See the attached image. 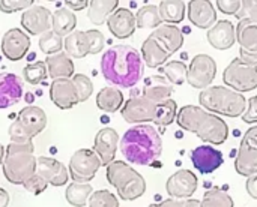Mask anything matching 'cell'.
<instances>
[{"label":"cell","instance_id":"cell-1","mask_svg":"<svg viewBox=\"0 0 257 207\" xmlns=\"http://www.w3.org/2000/svg\"><path fill=\"white\" fill-rule=\"evenodd\" d=\"M143 65L140 51L131 45H113L101 57L102 77L120 89L137 86L145 72Z\"/></svg>","mask_w":257,"mask_h":207},{"label":"cell","instance_id":"cell-2","mask_svg":"<svg viewBox=\"0 0 257 207\" xmlns=\"http://www.w3.org/2000/svg\"><path fill=\"white\" fill-rule=\"evenodd\" d=\"M119 149L131 164L154 165L163 153V140L152 125H136L123 134Z\"/></svg>","mask_w":257,"mask_h":207},{"label":"cell","instance_id":"cell-3","mask_svg":"<svg viewBox=\"0 0 257 207\" xmlns=\"http://www.w3.org/2000/svg\"><path fill=\"white\" fill-rule=\"evenodd\" d=\"M176 123L181 129L196 134L208 144H223L229 137L227 123L217 114L197 105H185L178 111Z\"/></svg>","mask_w":257,"mask_h":207},{"label":"cell","instance_id":"cell-4","mask_svg":"<svg viewBox=\"0 0 257 207\" xmlns=\"http://www.w3.org/2000/svg\"><path fill=\"white\" fill-rule=\"evenodd\" d=\"M35 147L30 143H9L6 147L5 161L2 164L6 180L12 185H23L29 177L36 173Z\"/></svg>","mask_w":257,"mask_h":207},{"label":"cell","instance_id":"cell-5","mask_svg":"<svg viewBox=\"0 0 257 207\" xmlns=\"http://www.w3.org/2000/svg\"><path fill=\"white\" fill-rule=\"evenodd\" d=\"M200 105L209 111L227 117H239L245 113L247 99L242 93L224 86H209L199 95Z\"/></svg>","mask_w":257,"mask_h":207},{"label":"cell","instance_id":"cell-6","mask_svg":"<svg viewBox=\"0 0 257 207\" xmlns=\"http://www.w3.org/2000/svg\"><path fill=\"white\" fill-rule=\"evenodd\" d=\"M107 180L113 185L119 197L125 201L140 198L146 192V180L131 165L123 161H113L107 165Z\"/></svg>","mask_w":257,"mask_h":207},{"label":"cell","instance_id":"cell-7","mask_svg":"<svg viewBox=\"0 0 257 207\" xmlns=\"http://www.w3.org/2000/svg\"><path fill=\"white\" fill-rule=\"evenodd\" d=\"M223 81L235 92H251L257 89V68L233 59L223 72Z\"/></svg>","mask_w":257,"mask_h":207},{"label":"cell","instance_id":"cell-8","mask_svg":"<svg viewBox=\"0 0 257 207\" xmlns=\"http://www.w3.org/2000/svg\"><path fill=\"white\" fill-rule=\"evenodd\" d=\"M102 167L99 156L90 149H78L69 159V176L74 182L89 183Z\"/></svg>","mask_w":257,"mask_h":207},{"label":"cell","instance_id":"cell-9","mask_svg":"<svg viewBox=\"0 0 257 207\" xmlns=\"http://www.w3.org/2000/svg\"><path fill=\"white\" fill-rule=\"evenodd\" d=\"M215 75H217L215 60L208 54H197L196 57H193L188 66L187 81L191 87L203 90L211 86Z\"/></svg>","mask_w":257,"mask_h":207},{"label":"cell","instance_id":"cell-10","mask_svg":"<svg viewBox=\"0 0 257 207\" xmlns=\"http://www.w3.org/2000/svg\"><path fill=\"white\" fill-rule=\"evenodd\" d=\"M155 102H152L151 99L145 98L143 95L137 93L133 95L122 107L120 114L123 117L125 122L128 123H149L154 122V116H155V110H157Z\"/></svg>","mask_w":257,"mask_h":207},{"label":"cell","instance_id":"cell-11","mask_svg":"<svg viewBox=\"0 0 257 207\" xmlns=\"http://www.w3.org/2000/svg\"><path fill=\"white\" fill-rule=\"evenodd\" d=\"M0 48L8 60L18 62L27 54L30 48V38L24 30L14 27L3 35Z\"/></svg>","mask_w":257,"mask_h":207},{"label":"cell","instance_id":"cell-12","mask_svg":"<svg viewBox=\"0 0 257 207\" xmlns=\"http://www.w3.org/2000/svg\"><path fill=\"white\" fill-rule=\"evenodd\" d=\"M53 14L48 8L41 5H33L21 15V26L29 35H44L51 30Z\"/></svg>","mask_w":257,"mask_h":207},{"label":"cell","instance_id":"cell-13","mask_svg":"<svg viewBox=\"0 0 257 207\" xmlns=\"http://www.w3.org/2000/svg\"><path fill=\"white\" fill-rule=\"evenodd\" d=\"M199 180L197 176L190 170H179L172 174L166 183L167 194L173 198H190L197 191Z\"/></svg>","mask_w":257,"mask_h":207},{"label":"cell","instance_id":"cell-14","mask_svg":"<svg viewBox=\"0 0 257 207\" xmlns=\"http://www.w3.org/2000/svg\"><path fill=\"white\" fill-rule=\"evenodd\" d=\"M50 99L60 110H71L80 101L72 83V78H57L53 80L50 86Z\"/></svg>","mask_w":257,"mask_h":207},{"label":"cell","instance_id":"cell-15","mask_svg":"<svg viewBox=\"0 0 257 207\" xmlns=\"http://www.w3.org/2000/svg\"><path fill=\"white\" fill-rule=\"evenodd\" d=\"M18 126L21 128L23 134L33 140V137L39 135L45 126H47V114L39 107H26L18 113V117L15 119Z\"/></svg>","mask_w":257,"mask_h":207},{"label":"cell","instance_id":"cell-16","mask_svg":"<svg viewBox=\"0 0 257 207\" xmlns=\"http://www.w3.org/2000/svg\"><path fill=\"white\" fill-rule=\"evenodd\" d=\"M117 146H119V135L113 128H102L95 135L93 152L99 156L101 164L104 167L116 161L114 158H116Z\"/></svg>","mask_w":257,"mask_h":207},{"label":"cell","instance_id":"cell-17","mask_svg":"<svg viewBox=\"0 0 257 207\" xmlns=\"http://www.w3.org/2000/svg\"><path fill=\"white\" fill-rule=\"evenodd\" d=\"M191 162L200 174H211L223 165V153L209 144L197 146L191 152Z\"/></svg>","mask_w":257,"mask_h":207},{"label":"cell","instance_id":"cell-18","mask_svg":"<svg viewBox=\"0 0 257 207\" xmlns=\"http://www.w3.org/2000/svg\"><path fill=\"white\" fill-rule=\"evenodd\" d=\"M24 92L23 80L11 72H0V110L17 105Z\"/></svg>","mask_w":257,"mask_h":207},{"label":"cell","instance_id":"cell-19","mask_svg":"<svg viewBox=\"0 0 257 207\" xmlns=\"http://www.w3.org/2000/svg\"><path fill=\"white\" fill-rule=\"evenodd\" d=\"M36 173L42 176L51 186H63L69 180L68 168L54 158L39 156L36 162Z\"/></svg>","mask_w":257,"mask_h":207},{"label":"cell","instance_id":"cell-20","mask_svg":"<svg viewBox=\"0 0 257 207\" xmlns=\"http://www.w3.org/2000/svg\"><path fill=\"white\" fill-rule=\"evenodd\" d=\"M108 30L117 39H126L134 35L137 24L136 15L126 8H117L107 20Z\"/></svg>","mask_w":257,"mask_h":207},{"label":"cell","instance_id":"cell-21","mask_svg":"<svg viewBox=\"0 0 257 207\" xmlns=\"http://www.w3.org/2000/svg\"><path fill=\"white\" fill-rule=\"evenodd\" d=\"M206 38L214 48L229 50L236 42V27L229 20H220L208 30Z\"/></svg>","mask_w":257,"mask_h":207},{"label":"cell","instance_id":"cell-22","mask_svg":"<svg viewBox=\"0 0 257 207\" xmlns=\"http://www.w3.org/2000/svg\"><path fill=\"white\" fill-rule=\"evenodd\" d=\"M190 21L199 29H211L217 23V12L212 2L208 0H193L187 6Z\"/></svg>","mask_w":257,"mask_h":207},{"label":"cell","instance_id":"cell-23","mask_svg":"<svg viewBox=\"0 0 257 207\" xmlns=\"http://www.w3.org/2000/svg\"><path fill=\"white\" fill-rule=\"evenodd\" d=\"M235 170L238 174L251 177L257 174V146L251 144L248 140L242 138L236 159H235Z\"/></svg>","mask_w":257,"mask_h":207},{"label":"cell","instance_id":"cell-24","mask_svg":"<svg viewBox=\"0 0 257 207\" xmlns=\"http://www.w3.org/2000/svg\"><path fill=\"white\" fill-rule=\"evenodd\" d=\"M173 92H175L173 86L164 77L154 75L145 81V86H143L140 95H143L145 98L151 99L155 104H161V102L170 99Z\"/></svg>","mask_w":257,"mask_h":207},{"label":"cell","instance_id":"cell-25","mask_svg":"<svg viewBox=\"0 0 257 207\" xmlns=\"http://www.w3.org/2000/svg\"><path fill=\"white\" fill-rule=\"evenodd\" d=\"M142 59L145 62V65H148L149 68H161L166 65V62L169 60V57L172 56L164 45L157 41L155 38H152L149 35V38L143 42L142 45Z\"/></svg>","mask_w":257,"mask_h":207},{"label":"cell","instance_id":"cell-26","mask_svg":"<svg viewBox=\"0 0 257 207\" xmlns=\"http://www.w3.org/2000/svg\"><path fill=\"white\" fill-rule=\"evenodd\" d=\"M151 36L155 38L157 41H160L170 54L176 53L184 45L182 30L179 27H176L175 24H161L151 33Z\"/></svg>","mask_w":257,"mask_h":207},{"label":"cell","instance_id":"cell-27","mask_svg":"<svg viewBox=\"0 0 257 207\" xmlns=\"http://www.w3.org/2000/svg\"><path fill=\"white\" fill-rule=\"evenodd\" d=\"M45 65L48 69V77L53 80L57 78H71L74 77V62L66 53H57L47 56Z\"/></svg>","mask_w":257,"mask_h":207},{"label":"cell","instance_id":"cell-28","mask_svg":"<svg viewBox=\"0 0 257 207\" xmlns=\"http://www.w3.org/2000/svg\"><path fill=\"white\" fill-rule=\"evenodd\" d=\"M63 48L65 53L72 59H83L87 54H90L89 39L86 36V32L74 30L69 36L63 39Z\"/></svg>","mask_w":257,"mask_h":207},{"label":"cell","instance_id":"cell-29","mask_svg":"<svg viewBox=\"0 0 257 207\" xmlns=\"http://www.w3.org/2000/svg\"><path fill=\"white\" fill-rule=\"evenodd\" d=\"M236 42L239 50L257 53V24L248 20H242L236 26Z\"/></svg>","mask_w":257,"mask_h":207},{"label":"cell","instance_id":"cell-30","mask_svg":"<svg viewBox=\"0 0 257 207\" xmlns=\"http://www.w3.org/2000/svg\"><path fill=\"white\" fill-rule=\"evenodd\" d=\"M77 26V17L68 8H59L51 18V30L60 38L69 36Z\"/></svg>","mask_w":257,"mask_h":207},{"label":"cell","instance_id":"cell-31","mask_svg":"<svg viewBox=\"0 0 257 207\" xmlns=\"http://www.w3.org/2000/svg\"><path fill=\"white\" fill-rule=\"evenodd\" d=\"M123 93L116 87H104L96 95V107L105 113H116L123 107Z\"/></svg>","mask_w":257,"mask_h":207},{"label":"cell","instance_id":"cell-32","mask_svg":"<svg viewBox=\"0 0 257 207\" xmlns=\"http://www.w3.org/2000/svg\"><path fill=\"white\" fill-rule=\"evenodd\" d=\"M117 0H92L89 3L87 12L90 23L95 26H102L108 20V17L117 9Z\"/></svg>","mask_w":257,"mask_h":207},{"label":"cell","instance_id":"cell-33","mask_svg":"<svg viewBox=\"0 0 257 207\" xmlns=\"http://www.w3.org/2000/svg\"><path fill=\"white\" fill-rule=\"evenodd\" d=\"M160 17L167 24L181 23L185 17V2L182 0H164L158 5Z\"/></svg>","mask_w":257,"mask_h":207},{"label":"cell","instance_id":"cell-34","mask_svg":"<svg viewBox=\"0 0 257 207\" xmlns=\"http://www.w3.org/2000/svg\"><path fill=\"white\" fill-rule=\"evenodd\" d=\"M92 192H93L92 185L72 182L71 185H68V188L65 191V198L72 207H84L87 204Z\"/></svg>","mask_w":257,"mask_h":207},{"label":"cell","instance_id":"cell-35","mask_svg":"<svg viewBox=\"0 0 257 207\" xmlns=\"http://www.w3.org/2000/svg\"><path fill=\"white\" fill-rule=\"evenodd\" d=\"M160 72L172 86H182L187 80L188 66L181 60H172L166 63L164 66H161Z\"/></svg>","mask_w":257,"mask_h":207},{"label":"cell","instance_id":"cell-36","mask_svg":"<svg viewBox=\"0 0 257 207\" xmlns=\"http://www.w3.org/2000/svg\"><path fill=\"white\" fill-rule=\"evenodd\" d=\"M160 9L157 5H146L142 6L136 14V24L137 29H157L161 26Z\"/></svg>","mask_w":257,"mask_h":207},{"label":"cell","instance_id":"cell-37","mask_svg":"<svg viewBox=\"0 0 257 207\" xmlns=\"http://www.w3.org/2000/svg\"><path fill=\"white\" fill-rule=\"evenodd\" d=\"M178 116V105L176 102L170 98L161 104L157 105L155 116H154V123L158 126H169L176 120Z\"/></svg>","mask_w":257,"mask_h":207},{"label":"cell","instance_id":"cell-38","mask_svg":"<svg viewBox=\"0 0 257 207\" xmlns=\"http://www.w3.org/2000/svg\"><path fill=\"white\" fill-rule=\"evenodd\" d=\"M202 207H233V200L232 197L226 192L221 191L218 188H212L209 191L205 192L202 201H200Z\"/></svg>","mask_w":257,"mask_h":207},{"label":"cell","instance_id":"cell-39","mask_svg":"<svg viewBox=\"0 0 257 207\" xmlns=\"http://www.w3.org/2000/svg\"><path fill=\"white\" fill-rule=\"evenodd\" d=\"M47 77H48V69H47L45 62H42V60H38L35 63H29L23 69V80L32 86L42 83Z\"/></svg>","mask_w":257,"mask_h":207},{"label":"cell","instance_id":"cell-40","mask_svg":"<svg viewBox=\"0 0 257 207\" xmlns=\"http://www.w3.org/2000/svg\"><path fill=\"white\" fill-rule=\"evenodd\" d=\"M39 48L47 56L57 54L63 48V39L59 35H56L53 30H50L39 36Z\"/></svg>","mask_w":257,"mask_h":207},{"label":"cell","instance_id":"cell-41","mask_svg":"<svg viewBox=\"0 0 257 207\" xmlns=\"http://www.w3.org/2000/svg\"><path fill=\"white\" fill-rule=\"evenodd\" d=\"M89 207H119V200L110 191L99 189L89 197Z\"/></svg>","mask_w":257,"mask_h":207},{"label":"cell","instance_id":"cell-42","mask_svg":"<svg viewBox=\"0 0 257 207\" xmlns=\"http://www.w3.org/2000/svg\"><path fill=\"white\" fill-rule=\"evenodd\" d=\"M72 83L75 86V90H77V95H78V101L80 102H84L87 101L92 93H93V84L90 81L89 77H86L84 74H75L72 77Z\"/></svg>","mask_w":257,"mask_h":207},{"label":"cell","instance_id":"cell-43","mask_svg":"<svg viewBox=\"0 0 257 207\" xmlns=\"http://www.w3.org/2000/svg\"><path fill=\"white\" fill-rule=\"evenodd\" d=\"M33 5V0H0V11L5 14H14L18 11H27Z\"/></svg>","mask_w":257,"mask_h":207},{"label":"cell","instance_id":"cell-44","mask_svg":"<svg viewBox=\"0 0 257 207\" xmlns=\"http://www.w3.org/2000/svg\"><path fill=\"white\" fill-rule=\"evenodd\" d=\"M47 186H48L47 180H45L42 176H39L38 173H35L32 177H29V179L23 183V188H24L26 191H29L30 194H33V195L42 194V192L47 189Z\"/></svg>","mask_w":257,"mask_h":207},{"label":"cell","instance_id":"cell-45","mask_svg":"<svg viewBox=\"0 0 257 207\" xmlns=\"http://www.w3.org/2000/svg\"><path fill=\"white\" fill-rule=\"evenodd\" d=\"M86 36L89 39V47H90V54H98L104 50V45H105V36L96 30V29H92V30H86Z\"/></svg>","mask_w":257,"mask_h":207},{"label":"cell","instance_id":"cell-46","mask_svg":"<svg viewBox=\"0 0 257 207\" xmlns=\"http://www.w3.org/2000/svg\"><path fill=\"white\" fill-rule=\"evenodd\" d=\"M236 18L239 21L242 20H248V21H253L257 24V0H247V2H242L241 5V9L239 12L236 14Z\"/></svg>","mask_w":257,"mask_h":207},{"label":"cell","instance_id":"cell-47","mask_svg":"<svg viewBox=\"0 0 257 207\" xmlns=\"http://www.w3.org/2000/svg\"><path fill=\"white\" fill-rule=\"evenodd\" d=\"M158 207H202L200 206V201L199 200H194V198H169V200H164L161 204H158Z\"/></svg>","mask_w":257,"mask_h":207},{"label":"cell","instance_id":"cell-48","mask_svg":"<svg viewBox=\"0 0 257 207\" xmlns=\"http://www.w3.org/2000/svg\"><path fill=\"white\" fill-rule=\"evenodd\" d=\"M241 5L242 2L239 0H218L217 2L218 9L226 15H236L241 9Z\"/></svg>","mask_w":257,"mask_h":207},{"label":"cell","instance_id":"cell-49","mask_svg":"<svg viewBox=\"0 0 257 207\" xmlns=\"http://www.w3.org/2000/svg\"><path fill=\"white\" fill-rule=\"evenodd\" d=\"M241 117L248 125L257 123V95L248 99V108H247V111Z\"/></svg>","mask_w":257,"mask_h":207},{"label":"cell","instance_id":"cell-50","mask_svg":"<svg viewBox=\"0 0 257 207\" xmlns=\"http://www.w3.org/2000/svg\"><path fill=\"white\" fill-rule=\"evenodd\" d=\"M89 3L87 0H66L65 5L69 11H83L84 8H89Z\"/></svg>","mask_w":257,"mask_h":207},{"label":"cell","instance_id":"cell-51","mask_svg":"<svg viewBox=\"0 0 257 207\" xmlns=\"http://www.w3.org/2000/svg\"><path fill=\"white\" fill-rule=\"evenodd\" d=\"M245 189H247V192H248V195L251 198L257 200V174L248 177V180L245 183Z\"/></svg>","mask_w":257,"mask_h":207},{"label":"cell","instance_id":"cell-52","mask_svg":"<svg viewBox=\"0 0 257 207\" xmlns=\"http://www.w3.org/2000/svg\"><path fill=\"white\" fill-rule=\"evenodd\" d=\"M244 138L248 140L251 144L257 146V126H251V128L244 134Z\"/></svg>","mask_w":257,"mask_h":207},{"label":"cell","instance_id":"cell-53","mask_svg":"<svg viewBox=\"0 0 257 207\" xmlns=\"http://www.w3.org/2000/svg\"><path fill=\"white\" fill-rule=\"evenodd\" d=\"M8 204H9V194L3 188H0V207H8Z\"/></svg>","mask_w":257,"mask_h":207},{"label":"cell","instance_id":"cell-54","mask_svg":"<svg viewBox=\"0 0 257 207\" xmlns=\"http://www.w3.org/2000/svg\"><path fill=\"white\" fill-rule=\"evenodd\" d=\"M5 155H6V149L3 147V144L0 143V165L3 164V161H5Z\"/></svg>","mask_w":257,"mask_h":207},{"label":"cell","instance_id":"cell-55","mask_svg":"<svg viewBox=\"0 0 257 207\" xmlns=\"http://www.w3.org/2000/svg\"><path fill=\"white\" fill-rule=\"evenodd\" d=\"M148 207H158V204H151V206H148Z\"/></svg>","mask_w":257,"mask_h":207}]
</instances>
